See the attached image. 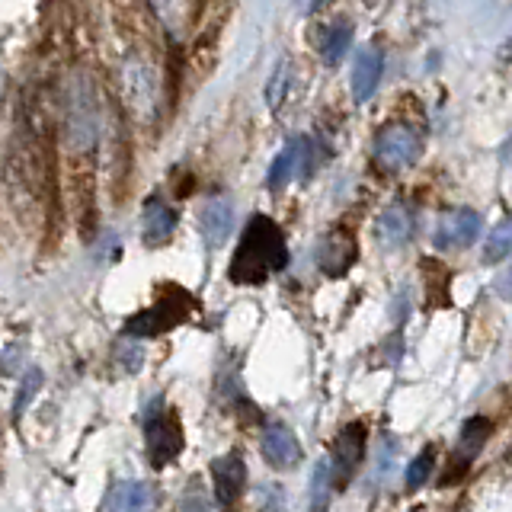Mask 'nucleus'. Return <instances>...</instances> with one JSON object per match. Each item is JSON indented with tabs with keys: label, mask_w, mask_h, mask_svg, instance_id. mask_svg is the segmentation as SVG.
Returning a JSON list of instances; mask_svg holds the SVG:
<instances>
[{
	"label": "nucleus",
	"mask_w": 512,
	"mask_h": 512,
	"mask_svg": "<svg viewBox=\"0 0 512 512\" xmlns=\"http://www.w3.org/2000/svg\"><path fill=\"white\" fill-rule=\"evenodd\" d=\"M288 266V244L282 228L266 215H253L231 256L228 276L237 285H263Z\"/></svg>",
	"instance_id": "nucleus-1"
},
{
	"label": "nucleus",
	"mask_w": 512,
	"mask_h": 512,
	"mask_svg": "<svg viewBox=\"0 0 512 512\" xmlns=\"http://www.w3.org/2000/svg\"><path fill=\"white\" fill-rule=\"evenodd\" d=\"M42 372L39 368H29V372L23 375V381H20V391H16V400H13V420H20V416L26 413V407L32 404V397L39 394V388H42Z\"/></svg>",
	"instance_id": "nucleus-20"
},
{
	"label": "nucleus",
	"mask_w": 512,
	"mask_h": 512,
	"mask_svg": "<svg viewBox=\"0 0 512 512\" xmlns=\"http://www.w3.org/2000/svg\"><path fill=\"white\" fill-rule=\"evenodd\" d=\"M432 468H436V448L426 445L423 452L413 458L410 468H407V487H410V490L423 487L426 480H429V474H432Z\"/></svg>",
	"instance_id": "nucleus-21"
},
{
	"label": "nucleus",
	"mask_w": 512,
	"mask_h": 512,
	"mask_svg": "<svg viewBox=\"0 0 512 512\" xmlns=\"http://www.w3.org/2000/svg\"><path fill=\"white\" fill-rule=\"evenodd\" d=\"M365 455V426L362 423H349L333 442V461H330V474L336 487H346L352 474L359 471Z\"/></svg>",
	"instance_id": "nucleus-6"
},
{
	"label": "nucleus",
	"mask_w": 512,
	"mask_h": 512,
	"mask_svg": "<svg viewBox=\"0 0 512 512\" xmlns=\"http://www.w3.org/2000/svg\"><path fill=\"white\" fill-rule=\"evenodd\" d=\"M119 356L128 359V372H138V365H141V346L132 343V336H125V340L119 343Z\"/></svg>",
	"instance_id": "nucleus-24"
},
{
	"label": "nucleus",
	"mask_w": 512,
	"mask_h": 512,
	"mask_svg": "<svg viewBox=\"0 0 512 512\" xmlns=\"http://www.w3.org/2000/svg\"><path fill=\"white\" fill-rule=\"evenodd\" d=\"M157 509V490L144 480H122L109 490L103 512H154Z\"/></svg>",
	"instance_id": "nucleus-11"
},
{
	"label": "nucleus",
	"mask_w": 512,
	"mask_h": 512,
	"mask_svg": "<svg viewBox=\"0 0 512 512\" xmlns=\"http://www.w3.org/2000/svg\"><path fill=\"white\" fill-rule=\"evenodd\" d=\"M16 356H23V346H20V343H13V346L4 352V356H0V372H4V375H13V372H16V365H13Z\"/></svg>",
	"instance_id": "nucleus-25"
},
{
	"label": "nucleus",
	"mask_w": 512,
	"mask_h": 512,
	"mask_svg": "<svg viewBox=\"0 0 512 512\" xmlns=\"http://www.w3.org/2000/svg\"><path fill=\"white\" fill-rule=\"evenodd\" d=\"M311 512H327V506H314Z\"/></svg>",
	"instance_id": "nucleus-27"
},
{
	"label": "nucleus",
	"mask_w": 512,
	"mask_h": 512,
	"mask_svg": "<svg viewBox=\"0 0 512 512\" xmlns=\"http://www.w3.org/2000/svg\"><path fill=\"white\" fill-rule=\"evenodd\" d=\"M176 512H212V506H208L202 487H189L176 503Z\"/></svg>",
	"instance_id": "nucleus-22"
},
{
	"label": "nucleus",
	"mask_w": 512,
	"mask_h": 512,
	"mask_svg": "<svg viewBox=\"0 0 512 512\" xmlns=\"http://www.w3.org/2000/svg\"><path fill=\"white\" fill-rule=\"evenodd\" d=\"M352 260H356V240L346 237L343 231H333L324 237V244H320L317 250V263L320 269L327 272V276H343V272L352 266Z\"/></svg>",
	"instance_id": "nucleus-15"
},
{
	"label": "nucleus",
	"mask_w": 512,
	"mask_h": 512,
	"mask_svg": "<svg viewBox=\"0 0 512 512\" xmlns=\"http://www.w3.org/2000/svg\"><path fill=\"white\" fill-rule=\"evenodd\" d=\"M349 45H352V26L349 23H333L327 29L324 42H320V55H324L327 64H340L343 55L349 52Z\"/></svg>",
	"instance_id": "nucleus-18"
},
{
	"label": "nucleus",
	"mask_w": 512,
	"mask_h": 512,
	"mask_svg": "<svg viewBox=\"0 0 512 512\" xmlns=\"http://www.w3.org/2000/svg\"><path fill=\"white\" fill-rule=\"evenodd\" d=\"M64 135L74 151L87 154L96 148L100 138V112H96V93L87 80H77L68 96V112H64Z\"/></svg>",
	"instance_id": "nucleus-4"
},
{
	"label": "nucleus",
	"mask_w": 512,
	"mask_h": 512,
	"mask_svg": "<svg viewBox=\"0 0 512 512\" xmlns=\"http://www.w3.org/2000/svg\"><path fill=\"white\" fill-rule=\"evenodd\" d=\"M308 170H311V141L295 138L285 144L276 160H272L266 183H269V189H282L292 176H308Z\"/></svg>",
	"instance_id": "nucleus-9"
},
{
	"label": "nucleus",
	"mask_w": 512,
	"mask_h": 512,
	"mask_svg": "<svg viewBox=\"0 0 512 512\" xmlns=\"http://www.w3.org/2000/svg\"><path fill=\"white\" fill-rule=\"evenodd\" d=\"M282 87H288V68H285V64H279V71L272 74V84H269V90H266L269 106H279V103H282Z\"/></svg>",
	"instance_id": "nucleus-23"
},
{
	"label": "nucleus",
	"mask_w": 512,
	"mask_h": 512,
	"mask_svg": "<svg viewBox=\"0 0 512 512\" xmlns=\"http://www.w3.org/2000/svg\"><path fill=\"white\" fill-rule=\"evenodd\" d=\"M263 455L272 468H282V471L295 468L301 461V445L295 439V432L285 423H269L263 429Z\"/></svg>",
	"instance_id": "nucleus-12"
},
{
	"label": "nucleus",
	"mask_w": 512,
	"mask_h": 512,
	"mask_svg": "<svg viewBox=\"0 0 512 512\" xmlns=\"http://www.w3.org/2000/svg\"><path fill=\"white\" fill-rule=\"evenodd\" d=\"M199 231H202L205 244L212 250L221 247L234 231V205H231V199H224V196L208 199L199 208Z\"/></svg>",
	"instance_id": "nucleus-10"
},
{
	"label": "nucleus",
	"mask_w": 512,
	"mask_h": 512,
	"mask_svg": "<svg viewBox=\"0 0 512 512\" xmlns=\"http://www.w3.org/2000/svg\"><path fill=\"white\" fill-rule=\"evenodd\" d=\"M144 452L154 471H164L183 452V426L173 410L160 407V400H154L144 413Z\"/></svg>",
	"instance_id": "nucleus-3"
},
{
	"label": "nucleus",
	"mask_w": 512,
	"mask_h": 512,
	"mask_svg": "<svg viewBox=\"0 0 512 512\" xmlns=\"http://www.w3.org/2000/svg\"><path fill=\"white\" fill-rule=\"evenodd\" d=\"M484 256L487 263H503L506 256H512V218H506L500 228H493V234L487 237Z\"/></svg>",
	"instance_id": "nucleus-19"
},
{
	"label": "nucleus",
	"mask_w": 512,
	"mask_h": 512,
	"mask_svg": "<svg viewBox=\"0 0 512 512\" xmlns=\"http://www.w3.org/2000/svg\"><path fill=\"white\" fill-rule=\"evenodd\" d=\"M413 234V218L404 205H394L388 208L381 218H378V237H381V244L384 247H400V244H407Z\"/></svg>",
	"instance_id": "nucleus-16"
},
{
	"label": "nucleus",
	"mask_w": 512,
	"mask_h": 512,
	"mask_svg": "<svg viewBox=\"0 0 512 512\" xmlns=\"http://www.w3.org/2000/svg\"><path fill=\"white\" fill-rule=\"evenodd\" d=\"M490 420L487 416H471L468 423H464L461 429V445H458V458H464V464H468L480 448H484L487 436H490Z\"/></svg>",
	"instance_id": "nucleus-17"
},
{
	"label": "nucleus",
	"mask_w": 512,
	"mask_h": 512,
	"mask_svg": "<svg viewBox=\"0 0 512 512\" xmlns=\"http://www.w3.org/2000/svg\"><path fill=\"white\" fill-rule=\"evenodd\" d=\"M298 4H301L304 10H314V7L320 4V0H298Z\"/></svg>",
	"instance_id": "nucleus-26"
},
{
	"label": "nucleus",
	"mask_w": 512,
	"mask_h": 512,
	"mask_svg": "<svg viewBox=\"0 0 512 512\" xmlns=\"http://www.w3.org/2000/svg\"><path fill=\"white\" fill-rule=\"evenodd\" d=\"M199 311V301L192 298L183 285H164L151 308L138 311L125 320V336L132 340H154L160 333H170L173 327L186 324V320Z\"/></svg>",
	"instance_id": "nucleus-2"
},
{
	"label": "nucleus",
	"mask_w": 512,
	"mask_h": 512,
	"mask_svg": "<svg viewBox=\"0 0 512 512\" xmlns=\"http://www.w3.org/2000/svg\"><path fill=\"white\" fill-rule=\"evenodd\" d=\"M420 148H423L420 135H416L410 125H391L378 135L375 157L384 170H404L420 157Z\"/></svg>",
	"instance_id": "nucleus-5"
},
{
	"label": "nucleus",
	"mask_w": 512,
	"mask_h": 512,
	"mask_svg": "<svg viewBox=\"0 0 512 512\" xmlns=\"http://www.w3.org/2000/svg\"><path fill=\"white\" fill-rule=\"evenodd\" d=\"M176 212L173 208L160 199V196H151L148 202H144V215H141V237L148 247H164L167 240L173 237L176 231Z\"/></svg>",
	"instance_id": "nucleus-13"
},
{
	"label": "nucleus",
	"mask_w": 512,
	"mask_h": 512,
	"mask_svg": "<svg viewBox=\"0 0 512 512\" xmlns=\"http://www.w3.org/2000/svg\"><path fill=\"white\" fill-rule=\"evenodd\" d=\"M381 71H384V58L378 48H362L352 64V100L365 103L372 100V93L381 84Z\"/></svg>",
	"instance_id": "nucleus-14"
},
{
	"label": "nucleus",
	"mask_w": 512,
	"mask_h": 512,
	"mask_svg": "<svg viewBox=\"0 0 512 512\" xmlns=\"http://www.w3.org/2000/svg\"><path fill=\"white\" fill-rule=\"evenodd\" d=\"M480 228H484V221H480L477 212L471 208H455V212H445L436 224V237H432V244L439 250H458V247H468L480 237Z\"/></svg>",
	"instance_id": "nucleus-7"
},
{
	"label": "nucleus",
	"mask_w": 512,
	"mask_h": 512,
	"mask_svg": "<svg viewBox=\"0 0 512 512\" xmlns=\"http://www.w3.org/2000/svg\"><path fill=\"white\" fill-rule=\"evenodd\" d=\"M212 480H215V496L224 509H234L237 500L247 490V464L237 452H228L212 461Z\"/></svg>",
	"instance_id": "nucleus-8"
}]
</instances>
